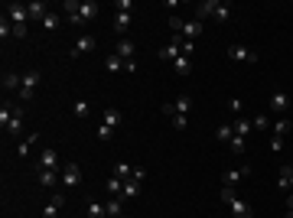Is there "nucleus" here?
Masks as SVG:
<instances>
[{
  "label": "nucleus",
  "instance_id": "1",
  "mask_svg": "<svg viewBox=\"0 0 293 218\" xmlns=\"http://www.w3.org/2000/svg\"><path fill=\"white\" fill-rule=\"evenodd\" d=\"M3 13L10 16V23H13V26H26V23H30V10H26V3L10 0V3H3Z\"/></svg>",
  "mask_w": 293,
  "mask_h": 218
},
{
  "label": "nucleus",
  "instance_id": "2",
  "mask_svg": "<svg viewBox=\"0 0 293 218\" xmlns=\"http://www.w3.org/2000/svg\"><path fill=\"white\" fill-rule=\"evenodd\" d=\"M228 55H232L235 62H244V65H254V62H257V52H254V49L238 46V43H235V46H228Z\"/></svg>",
  "mask_w": 293,
  "mask_h": 218
},
{
  "label": "nucleus",
  "instance_id": "3",
  "mask_svg": "<svg viewBox=\"0 0 293 218\" xmlns=\"http://www.w3.org/2000/svg\"><path fill=\"white\" fill-rule=\"evenodd\" d=\"M287 111H290V94L284 88H277L270 94V114H287Z\"/></svg>",
  "mask_w": 293,
  "mask_h": 218
},
{
  "label": "nucleus",
  "instance_id": "4",
  "mask_svg": "<svg viewBox=\"0 0 293 218\" xmlns=\"http://www.w3.org/2000/svg\"><path fill=\"white\" fill-rule=\"evenodd\" d=\"M78 182H82V166H78V163L62 166V186H65V189H75Z\"/></svg>",
  "mask_w": 293,
  "mask_h": 218
},
{
  "label": "nucleus",
  "instance_id": "5",
  "mask_svg": "<svg viewBox=\"0 0 293 218\" xmlns=\"http://www.w3.org/2000/svg\"><path fill=\"white\" fill-rule=\"evenodd\" d=\"M36 85H39V72H36V69H33V72H23V88H20V101H30L33 91H36Z\"/></svg>",
  "mask_w": 293,
  "mask_h": 218
},
{
  "label": "nucleus",
  "instance_id": "6",
  "mask_svg": "<svg viewBox=\"0 0 293 218\" xmlns=\"http://www.w3.org/2000/svg\"><path fill=\"white\" fill-rule=\"evenodd\" d=\"M39 170H55L59 173V150L55 147H43V153H39Z\"/></svg>",
  "mask_w": 293,
  "mask_h": 218
},
{
  "label": "nucleus",
  "instance_id": "7",
  "mask_svg": "<svg viewBox=\"0 0 293 218\" xmlns=\"http://www.w3.org/2000/svg\"><path fill=\"white\" fill-rule=\"evenodd\" d=\"M95 16H98V3H95V0H85V3L78 7V13L69 16V23H82V20H95Z\"/></svg>",
  "mask_w": 293,
  "mask_h": 218
},
{
  "label": "nucleus",
  "instance_id": "8",
  "mask_svg": "<svg viewBox=\"0 0 293 218\" xmlns=\"http://www.w3.org/2000/svg\"><path fill=\"white\" fill-rule=\"evenodd\" d=\"M114 52L121 55L124 62H134V59H137V46H134V43H131L127 36H121V39H117V49H114Z\"/></svg>",
  "mask_w": 293,
  "mask_h": 218
},
{
  "label": "nucleus",
  "instance_id": "9",
  "mask_svg": "<svg viewBox=\"0 0 293 218\" xmlns=\"http://www.w3.org/2000/svg\"><path fill=\"white\" fill-rule=\"evenodd\" d=\"M26 10H30V23H43V20L49 16V7L43 3V0H30Z\"/></svg>",
  "mask_w": 293,
  "mask_h": 218
},
{
  "label": "nucleus",
  "instance_id": "10",
  "mask_svg": "<svg viewBox=\"0 0 293 218\" xmlns=\"http://www.w3.org/2000/svg\"><path fill=\"white\" fill-rule=\"evenodd\" d=\"M179 55H183V39H179V36L173 39L170 46H163V49H160V59H163V62H176Z\"/></svg>",
  "mask_w": 293,
  "mask_h": 218
},
{
  "label": "nucleus",
  "instance_id": "11",
  "mask_svg": "<svg viewBox=\"0 0 293 218\" xmlns=\"http://www.w3.org/2000/svg\"><path fill=\"white\" fill-rule=\"evenodd\" d=\"M36 179H39V186L55 189V182H59V173H55V170H39V166H36Z\"/></svg>",
  "mask_w": 293,
  "mask_h": 218
},
{
  "label": "nucleus",
  "instance_id": "12",
  "mask_svg": "<svg viewBox=\"0 0 293 218\" xmlns=\"http://www.w3.org/2000/svg\"><path fill=\"white\" fill-rule=\"evenodd\" d=\"M62 205H65V195H62V192H55L52 199H49V205L43 209V218H55V215H59V209H62Z\"/></svg>",
  "mask_w": 293,
  "mask_h": 218
},
{
  "label": "nucleus",
  "instance_id": "13",
  "mask_svg": "<svg viewBox=\"0 0 293 218\" xmlns=\"http://www.w3.org/2000/svg\"><path fill=\"white\" fill-rule=\"evenodd\" d=\"M215 7H218V0H202L199 7H195V20H208V16H215Z\"/></svg>",
  "mask_w": 293,
  "mask_h": 218
},
{
  "label": "nucleus",
  "instance_id": "14",
  "mask_svg": "<svg viewBox=\"0 0 293 218\" xmlns=\"http://www.w3.org/2000/svg\"><path fill=\"white\" fill-rule=\"evenodd\" d=\"M228 209H232V215H235V218H254V212H251V205H247L244 199H235Z\"/></svg>",
  "mask_w": 293,
  "mask_h": 218
},
{
  "label": "nucleus",
  "instance_id": "15",
  "mask_svg": "<svg viewBox=\"0 0 293 218\" xmlns=\"http://www.w3.org/2000/svg\"><path fill=\"white\" fill-rule=\"evenodd\" d=\"M104 209H108V218H121L124 215V199L121 195H111L108 202H104Z\"/></svg>",
  "mask_w": 293,
  "mask_h": 218
},
{
  "label": "nucleus",
  "instance_id": "16",
  "mask_svg": "<svg viewBox=\"0 0 293 218\" xmlns=\"http://www.w3.org/2000/svg\"><path fill=\"white\" fill-rule=\"evenodd\" d=\"M183 36H189V43H193L195 36H202V23H199V20H195V16H193V20H186V23H183Z\"/></svg>",
  "mask_w": 293,
  "mask_h": 218
},
{
  "label": "nucleus",
  "instance_id": "17",
  "mask_svg": "<svg viewBox=\"0 0 293 218\" xmlns=\"http://www.w3.org/2000/svg\"><path fill=\"white\" fill-rule=\"evenodd\" d=\"M3 88H7V91L23 88V75H20V72H3Z\"/></svg>",
  "mask_w": 293,
  "mask_h": 218
},
{
  "label": "nucleus",
  "instance_id": "18",
  "mask_svg": "<svg viewBox=\"0 0 293 218\" xmlns=\"http://www.w3.org/2000/svg\"><path fill=\"white\" fill-rule=\"evenodd\" d=\"M244 176H251V166H238V170H228V173H225V182H228V186H235V182L244 179Z\"/></svg>",
  "mask_w": 293,
  "mask_h": 218
},
{
  "label": "nucleus",
  "instance_id": "19",
  "mask_svg": "<svg viewBox=\"0 0 293 218\" xmlns=\"http://www.w3.org/2000/svg\"><path fill=\"white\" fill-rule=\"evenodd\" d=\"M232 127H235V137H247V133L254 131L247 117H235V121H232Z\"/></svg>",
  "mask_w": 293,
  "mask_h": 218
},
{
  "label": "nucleus",
  "instance_id": "20",
  "mask_svg": "<svg viewBox=\"0 0 293 218\" xmlns=\"http://www.w3.org/2000/svg\"><path fill=\"white\" fill-rule=\"evenodd\" d=\"M173 72H176L179 78H186L189 72H193V62H189V55H179L176 62H173Z\"/></svg>",
  "mask_w": 293,
  "mask_h": 218
},
{
  "label": "nucleus",
  "instance_id": "21",
  "mask_svg": "<svg viewBox=\"0 0 293 218\" xmlns=\"http://www.w3.org/2000/svg\"><path fill=\"white\" fill-rule=\"evenodd\" d=\"M95 49V36H82L75 43V49H72V55H82V52H92Z\"/></svg>",
  "mask_w": 293,
  "mask_h": 218
},
{
  "label": "nucleus",
  "instance_id": "22",
  "mask_svg": "<svg viewBox=\"0 0 293 218\" xmlns=\"http://www.w3.org/2000/svg\"><path fill=\"white\" fill-rule=\"evenodd\" d=\"M10 121H13V104H7V101H3V108H0V131H3V133H7Z\"/></svg>",
  "mask_w": 293,
  "mask_h": 218
},
{
  "label": "nucleus",
  "instance_id": "23",
  "mask_svg": "<svg viewBox=\"0 0 293 218\" xmlns=\"http://www.w3.org/2000/svg\"><path fill=\"white\" fill-rule=\"evenodd\" d=\"M121 121H124V117H121V111L108 108V111H104V121H101V124H108L111 131H114V127H121Z\"/></svg>",
  "mask_w": 293,
  "mask_h": 218
},
{
  "label": "nucleus",
  "instance_id": "24",
  "mask_svg": "<svg viewBox=\"0 0 293 218\" xmlns=\"http://www.w3.org/2000/svg\"><path fill=\"white\" fill-rule=\"evenodd\" d=\"M23 131V108H13V121H10L7 133H20Z\"/></svg>",
  "mask_w": 293,
  "mask_h": 218
},
{
  "label": "nucleus",
  "instance_id": "25",
  "mask_svg": "<svg viewBox=\"0 0 293 218\" xmlns=\"http://www.w3.org/2000/svg\"><path fill=\"white\" fill-rule=\"evenodd\" d=\"M131 20H134L131 13H117V16H114V30H117V33L124 36V33L131 30Z\"/></svg>",
  "mask_w": 293,
  "mask_h": 218
},
{
  "label": "nucleus",
  "instance_id": "26",
  "mask_svg": "<svg viewBox=\"0 0 293 218\" xmlns=\"http://www.w3.org/2000/svg\"><path fill=\"white\" fill-rule=\"evenodd\" d=\"M173 104H176V114H189V108H193V98H189V94H179Z\"/></svg>",
  "mask_w": 293,
  "mask_h": 218
},
{
  "label": "nucleus",
  "instance_id": "27",
  "mask_svg": "<svg viewBox=\"0 0 293 218\" xmlns=\"http://www.w3.org/2000/svg\"><path fill=\"white\" fill-rule=\"evenodd\" d=\"M277 186L284 189V192H290V166H280V173H277Z\"/></svg>",
  "mask_w": 293,
  "mask_h": 218
},
{
  "label": "nucleus",
  "instance_id": "28",
  "mask_svg": "<svg viewBox=\"0 0 293 218\" xmlns=\"http://www.w3.org/2000/svg\"><path fill=\"white\" fill-rule=\"evenodd\" d=\"M215 137H218L222 143H232V137H235V127H232V124H222V127L215 131Z\"/></svg>",
  "mask_w": 293,
  "mask_h": 218
},
{
  "label": "nucleus",
  "instance_id": "29",
  "mask_svg": "<svg viewBox=\"0 0 293 218\" xmlns=\"http://www.w3.org/2000/svg\"><path fill=\"white\" fill-rule=\"evenodd\" d=\"M140 192V182H134V179H127L124 182V189H121V199H134V195Z\"/></svg>",
  "mask_w": 293,
  "mask_h": 218
},
{
  "label": "nucleus",
  "instance_id": "30",
  "mask_svg": "<svg viewBox=\"0 0 293 218\" xmlns=\"http://www.w3.org/2000/svg\"><path fill=\"white\" fill-rule=\"evenodd\" d=\"M104 69H108V72H117V69H124V59H121L117 52H111L108 59H104Z\"/></svg>",
  "mask_w": 293,
  "mask_h": 218
},
{
  "label": "nucleus",
  "instance_id": "31",
  "mask_svg": "<svg viewBox=\"0 0 293 218\" xmlns=\"http://www.w3.org/2000/svg\"><path fill=\"white\" fill-rule=\"evenodd\" d=\"M88 218H108V209H104V202H92V205H88Z\"/></svg>",
  "mask_w": 293,
  "mask_h": 218
},
{
  "label": "nucleus",
  "instance_id": "32",
  "mask_svg": "<svg viewBox=\"0 0 293 218\" xmlns=\"http://www.w3.org/2000/svg\"><path fill=\"white\" fill-rule=\"evenodd\" d=\"M124 182H127V179H121V176H108V192H111V195H121Z\"/></svg>",
  "mask_w": 293,
  "mask_h": 218
},
{
  "label": "nucleus",
  "instance_id": "33",
  "mask_svg": "<svg viewBox=\"0 0 293 218\" xmlns=\"http://www.w3.org/2000/svg\"><path fill=\"white\" fill-rule=\"evenodd\" d=\"M0 36H3V39L13 36V23H10V16H7V13H0Z\"/></svg>",
  "mask_w": 293,
  "mask_h": 218
},
{
  "label": "nucleus",
  "instance_id": "34",
  "mask_svg": "<svg viewBox=\"0 0 293 218\" xmlns=\"http://www.w3.org/2000/svg\"><path fill=\"white\" fill-rule=\"evenodd\" d=\"M287 131H290V117H280L274 124V137H287Z\"/></svg>",
  "mask_w": 293,
  "mask_h": 218
},
{
  "label": "nucleus",
  "instance_id": "35",
  "mask_svg": "<svg viewBox=\"0 0 293 218\" xmlns=\"http://www.w3.org/2000/svg\"><path fill=\"white\" fill-rule=\"evenodd\" d=\"M36 140H39V133H33V137H26V140H20V147H16V153H20V156H26V153H30V147H33Z\"/></svg>",
  "mask_w": 293,
  "mask_h": 218
},
{
  "label": "nucleus",
  "instance_id": "36",
  "mask_svg": "<svg viewBox=\"0 0 293 218\" xmlns=\"http://www.w3.org/2000/svg\"><path fill=\"white\" fill-rule=\"evenodd\" d=\"M131 173H134L131 163H114V176H121V179H131Z\"/></svg>",
  "mask_w": 293,
  "mask_h": 218
},
{
  "label": "nucleus",
  "instance_id": "37",
  "mask_svg": "<svg viewBox=\"0 0 293 218\" xmlns=\"http://www.w3.org/2000/svg\"><path fill=\"white\" fill-rule=\"evenodd\" d=\"M43 30L46 33H52V30H59V13H49L46 20H43Z\"/></svg>",
  "mask_w": 293,
  "mask_h": 218
},
{
  "label": "nucleus",
  "instance_id": "38",
  "mask_svg": "<svg viewBox=\"0 0 293 218\" xmlns=\"http://www.w3.org/2000/svg\"><path fill=\"white\" fill-rule=\"evenodd\" d=\"M235 199H238V195H235V186H228V182H225V186H222V202H225V205H232Z\"/></svg>",
  "mask_w": 293,
  "mask_h": 218
},
{
  "label": "nucleus",
  "instance_id": "39",
  "mask_svg": "<svg viewBox=\"0 0 293 218\" xmlns=\"http://www.w3.org/2000/svg\"><path fill=\"white\" fill-rule=\"evenodd\" d=\"M228 147H232V153H235V156H241L247 143H244V137H232V143H228Z\"/></svg>",
  "mask_w": 293,
  "mask_h": 218
},
{
  "label": "nucleus",
  "instance_id": "40",
  "mask_svg": "<svg viewBox=\"0 0 293 218\" xmlns=\"http://www.w3.org/2000/svg\"><path fill=\"white\" fill-rule=\"evenodd\" d=\"M72 111H75V117H88V101H85V98H78V101L72 104Z\"/></svg>",
  "mask_w": 293,
  "mask_h": 218
},
{
  "label": "nucleus",
  "instance_id": "41",
  "mask_svg": "<svg viewBox=\"0 0 293 218\" xmlns=\"http://www.w3.org/2000/svg\"><path fill=\"white\" fill-rule=\"evenodd\" d=\"M251 127L254 131H267V114H254L251 117Z\"/></svg>",
  "mask_w": 293,
  "mask_h": 218
},
{
  "label": "nucleus",
  "instance_id": "42",
  "mask_svg": "<svg viewBox=\"0 0 293 218\" xmlns=\"http://www.w3.org/2000/svg\"><path fill=\"white\" fill-rule=\"evenodd\" d=\"M170 124L176 127V131H186V124H189V117H186V114H173V117H170Z\"/></svg>",
  "mask_w": 293,
  "mask_h": 218
},
{
  "label": "nucleus",
  "instance_id": "43",
  "mask_svg": "<svg viewBox=\"0 0 293 218\" xmlns=\"http://www.w3.org/2000/svg\"><path fill=\"white\" fill-rule=\"evenodd\" d=\"M114 10H117V13H131V10H134V3H131V0H117V3H114Z\"/></svg>",
  "mask_w": 293,
  "mask_h": 218
},
{
  "label": "nucleus",
  "instance_id": "44",
  "mask_svg": "<svg viewBox=\"0 0 293 218\" xmlns=\"http://www.w3.org/2000/svg\"><path fill=\"white\" fill-rule=\"evenodd\" d=\"M183 23H186V20H179V16H170V30H173V33H183Z\"/></svg>",
  "mask_w": 293,
  "mask_h": 218
},
{
  "label": "nucleus",
  "instance_id": "45",
  "mask_svg": "<svg viewBox=\"0 0 293 218\" xmlns=\"http://www.w3.org/2000/svg\"><path fill=\"white\" fill-rule=\"evenodd\" d=\"M111 133H114V131H111L108 124H101V127H98V137H101V140H111Z\"/></svg>",
  "mask_w": 293,
  "mask_h": 218
},
{
  "label": "nucleus",
  "instance_id": "46",
  "mask_svg": "<svg viewBox=\"0 0 293 218\" xmlns=\"http://www.w3.org/2000/svg\"><path fill=\"white\" fill-rule=\"evenodd\" d=\"M193 52H195V43H189V39H183V55H189V59H193Z\"/></svg>",
  "mask_w": 293,
  "mask_h": 218
},
{
  "label": "nucleus",
  "instance_id": "47",
  "mask_svg": "<svg viewBox=\"0 0 293 218\" xmlns=\"http://www.w3.org/2000/svg\"><path fill=\"white\" fill-rule=\"evenodd\" d=\"M131 179H134V182H144V179H146V170H140V166H137V170L131 173Z\"/></svg>",
  "mask_w": 293,
  "mask_h": 218
},
{
  "label": "nucleus",
  "instance_id": "48",
  "mask_svg": "<svg viewBox=\"0 0 293 218\" xmlns=\"http://www.w3.org/2000/svg\"><path fill=\"white\" fill-rule=\"evenodd\" d=\"M270 150H274V153H280V150H284V137H274V140H270Z\"/></svg>",
  "mask_w": 293,
  "mask_h": 218
},
{
  "label": "nucleus",
  "instance_id": "49",
  "mask_svg": "<svg viewBox=\"0 0 293 218\" xmlns=\"http://www.w3.org/2000/svg\"><path fill=\"white\" fill-rule=\"evenodd\" d=\"M287 209H293V192H287Z\"/></svg>",
  "mask_w": 293,
  "mask_h": 218
},
{
  "label": "nucleus",
  "instance_id": "50",
  "mask_svg": "<svg viewBox=\"0 0 293 218\" xmlns=\"http://www.w3.org/2000/svg\"><path fill=\"white\" fill-rule=\"evenodd\" d=\"M287 218H293V209H287Z\"/></svg>",
  "mask_w": 293,
  "mask_h": 218
},
{
  "label": "nucleus",
  "instance_id": "51",
  "mask_svg": "<svg viewBox=\"0 0 293 218\" xmlns=\"http://www.w3.org/2000/svg\"><path fill=\"white\" fill-rule=\"evenodd\" d=\"M287 166H290V176H293V163H287Z\"/></svg>",
  "mask_w": 293,
  "mask_h": 218
},
{
  "label": "nucleus",
  "instance_id": "52",
  "mask_svg": "<svg viewBox=\"0 0 293 218\" xmlns=\"http://www.w3.org/2000/svg\"><path fill=\"white\" fill-rule=\"evenodd\" d=\"M290 192H293V176H290Z\"/></svg>",
  "mask_w": 293,
  "mask_h": 218
},
{
  "label": "nucleus",
  "instance_id": "53",
  "mask_svg": "<svg viewBox=\"0 0 293 218\" xmlns=\"http://www.w3.org/2000/svg\"><path fill=\"white\" fill-rule=\"evenodd\" d=\"M121 218H127V215H121Z\"/></svg>",
  "mask_w": 293,
  "mask_h": 218
}]
</instances>
